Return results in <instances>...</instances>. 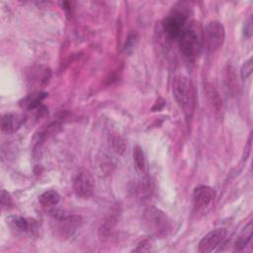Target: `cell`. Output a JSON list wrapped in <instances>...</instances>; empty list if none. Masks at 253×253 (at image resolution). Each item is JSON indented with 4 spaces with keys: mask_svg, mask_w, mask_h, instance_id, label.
I'll use <instances>...</instances> for the list:
<instances>
[{
    "mask_svg": "<svg viewBox=\"0 0 253 253\" xmlns=\"http://www.w3.org/2000/svg\"><path fill=\"white\" fill-rule=\"evenodd\" d=\"M132 157H133V164H134L136 171L141 175L145 174L146 173L145 155H144L143 149L139 145H135L133 147Z\"/></svg>",
    "mask_w": 253,
    "mask_h": 253,
    "instance_id": "17",
    "label": "cell"
},
{
    "mask_svg": "<svg viewBox=\"0 0 253 253\" xmlns=\"http://www.w3.org/2000/svg\"><path fill=\"white\" fill-rule=\"evenodd\" d=\"M27 117L22 114L6 113L1 119V130L5 133H13L17 131L26 122Z\"/></svg>",
    "mask_w": 253,
    "mask_h": 253,
    "instance_id": "10",
    "label": "cell"
},
{
    "mask_svg": "<svg viewBox=\"0 0 253 253\" xmlns=\"http://www.w3.org/2000/svg\"><path fill=\"white\" fill-rule=\"evenodd\" d=\"M205 94L208 100V104L211 106V108L215 113H220L222 110V99L216 88L212 84L209 83L206 85Z\"/></svg>",
    "mask_w": 253,
    "mask_h": 253,
    "instance_id": "14",
    "label": "cell"
},
{
    "mask_svg": "<svg viewBox=\"0 0 253 253\" xmlns=\"http://www.w3.org/2000/svg\"><path fill=\"white\" fill-rule=\"evenodd\" d=\"M223 82L227 92L231 96H238L240 93V84L236 70L231 65H226L223 69Z\"/></svg>",
    "mask_w": 253,
    "mask_h": 253,
    "instance_id": "12",
    "label": "cell"
},
{
    "mask_svg": "<svg viewBox=\"0 0 253 253\" xmlns=\"http://www.w3.org/2000/svg\"><path fill=\"white\" fill-rule=\"evenodd\" d=\"M252 31H253V28H252V18L249 17L247 19V21L245 22L244 24V29H243V34L246 38H251L252 36Z\"/></svg>",
    "mask_w": 253,
    "mask_h": 253,
    "instance_id": "22",
    "label": "cell"
},
{
    "mask_svg": "<svg viewBox=\"0 0 253 253\" xmlns=\"http://www.w3.org/2000/svg\"><path fill=\"white\" fill-rule=\"evenodd\" d=\"M11 224L18 231H21L24 233L34 232L38 228L37 220H35L33 218H29V217H23V216L13 217L11 219Z\"/></svg>",
    "mask_w": 253,
    "mask_h": 253,
    "instance_id": "15",
    "label": "cell"
},
{
    "mask_svg": "<svg viewBox=\"0 0 253 253\" xmlns=\"http://www.w3.org/2000/svg\"><path fill=\"white\" fill-rule=\"evenodd\" d=\"M227 230L223 227L215 228L208 232L199 243V252L208 253L213 251L226 237Z\"/></svg>",
    "mask_w": 253,
    "mask_h": 253,
    "instance_id": "8",
    "label": "cell"
},
{
    "mask_svg": "<svg viewBox=\"0 0 253 253\" xmlns=\"http://www.w3.org/2000/svg\"><path fill=\"white\" fill-rule=\"evenodd\" d=\"M142 221L146 230L157 237H165L172 230V223L167 214L154 207L144 210Z\"/></svg>",
    "mask_w": 253,
    "mask_h": 253,
    "instance_id": "3",
    "label": "cell"
},
{
    "mask_svg": "<svg viewBox=\"0 0 253 253\" xmlns=\"http://www.w3.org/2000/svg\"><path fill=\"white\" fill-rule=\"evenodd\" d=\"M150 243L148 242V240H141L138 244H137V248L134 249V251H148L150 250Z\"/></svg>",
    "mask_w": 253,
    "mask_h": 253,
    "instance_id": "23",
    "label": "cell"
},
{
    "mask_svg": "<svg viewBox=\"0 0 253 253\" xmlns=\"http://www.w3.org/2000/svg\"><path fill=\"white\" fill-rule=\"evenodd\" d=\"M187 14L184 9H173V11L163 20L162 29L166 36L172 40L179 39L186 27Z\"/></svg>",
    "mask_w": 253,
    "mask_h": 253,
    "instance_id": "6",
    "label": "cell"
},
{
    "mask_svg": "<svg viewBox=\"0 0 253 253\" xmlns=\"http://www.w3.org/2000/svg\"><path fill=\"white\" fill-rule=\"evenodd\" d=\"M1 205L4 210H10L14 208L13 199L10 196V194L5 190L1 191Z\"/></svg>",
    "mask_w": 253,
    "mask_h": 253,
    "instance_id": "20",
    "label": "cell"
},
{
    "mask_svg": "<svg viewBox=\"0 0 253 253\" xmlns=\"http://www.w3.org/2000/svg\"><path fill=\"white\" fill-rule=\"evenodd\" d=\"M94 179L87 171L78 172L73 179V190L77 197L81 199H88L94 192Z\"/></svg>",
    "mask_w": 253,
    "mask_h": 253,
    "instance_id": "7",
    "label": "cell"
},
{
    "mask_svg": "<svg viewBox=\"0 0 253 253\" xmlns=\"http://www.w3.org/2000/svg\"><path fill=\"white\" fill-rule=\"evenodd\" d=\"M47 94L42 90H34L19 101V105L24 110H35L39 108Z\"/></svg>",
    "mask_w": 253,
    "mask_h": 253,
    "instance_id": "13",
    "label": "cell"
},
{
    "mask_svg": "<svg viewBox=\"0 0 253 253\" xmlns=\"http://www.w3.org/2000/svg\"><path fill=\"white\" fill-rule=\"evenodd\" d=\"M60 196L54 190H46L40 197L39 202L44 208H51L59 203Z\"/></svg>",
    "mask_w": 253,
    "mask_h": 253,
    "instance_id": "18",
    "label": "cell"
},
{
    "mask_svg": "<svg viewBox=\"0 0 253 253\" xmlns=\"http://www.w3.org/2000/svg\"><path fill=\"white\" fill-rule=\"evenodd\" d=\"M252 221H249L245 227L242 229V231L240 232V234L238 235V237L235 240L234 243V247L235 250L237 251H241L242 249H244L247 244L249 243V241L251 240L252 237Z\"/></svg>",
    "mask_w": 253,
    "mask_h": 253,
    "instance_id": "16",
    "label": "cell"
},
{
    "mask_svg": "<svg viewBox=\"0 0 253 253\" xmlns=\"http://www.w3.org/2000/svg\"><path fill=\"white\" fill-rule=\"evenodd\" d=\"M252 69H253V63H252V58L250 57L247 61H245L243 63V65L241 66V69H240V75H241V78L243 80L247 79L251 74H252Z\"/></svg>",
    "mask_w": 253,
    "mask_h": 253,
    "instance_id": "21",
    "label": "cell"
},
{
    "mask_svg": "<svg viewBox=\"0 0 253 253\" xmlns=\"http://www.w3.org/2000/svg\"><path fill=\"white\" fill-rule=\"evenodd\" d=\"M172 92L175 101L186 116H191L195 106V91L191 80L185 75H177L173 79Z\"/></svg>",
    "mask_w": 253,
    "mask_h": 253,
    "instance_id": "2",
    "label": "cell"
},
{
    "mask_svg": "<svg viewBox=\"0 0 253 253\" xmlns=\"http://www.w3.org/2000/svg\"><path fill=\"white\" fill-rule=\"evenodd\" d=\"M138 42V35L137 33L133 32V33H130L126 41V43H125V50L126 52H130L136 45Z\"/></svg>",
    "mask_w": 253,
    "mask_h": 253,
    "instance_id": "19",
    "label": "cell"
},
{
    "mask_svg": "<svg viewBox=\"0 0 253 253\" xmlns=\"http://www.w3.org/2000/svg\"><path fill=\"white\" fill-rule=\"evenodd\" d=\"M215 196L214 190L210 186L201 185L194 190L193 201L194 206L198 210H203L209 207L213 201Z\"/></svg>",
    "mask_w": 253,
    "mask_h": 253,
    "instance_id": "9",
    "label": "cell"
},
{
    "mask_svg": "<svg viewBox=\"0 0 253 253\" xmlns=\"http://www.w3.org/2000/svg\"><path fill=\"white\" fill-rule=\"evenodd\" d=\"M55 223L54 230L61 238H68L73 235L81 224V217L74 214H66L60 211H52Z\"/></svg>",
    "mask_w": 253,
    "mask_h": 253,
    "instance_id": "4",
    "label": "cell"
},
{
    "mask_svg": "<svg viewBox=\"0 0 253 253\" xmlns=\"http://www.w3.org/2000/svg\"><path fill=\"white\" fill-rule=\"evenodd\" d=\"M178 40L181 53L188 59L195 58L204 44V33L200 23L193 21L186 25Z\"/></svg>",
    "mask_w": 253,
    "mask_h": 253,
    "instance_id": "1",
    "label": "cell"
},
{
    "mask_svg": "<svg viewBox=\"0 0 253 253\" xmlns=\"http://www.w3.org/2000/svg\"><path fill=\"white\" fill-rule=\"evenodd\" d=\"M204 33V43L209 51H215L218 49L225 39V30L223 25L216 20L209 22L205 29Z\"/></svg>",
    "mask_w": 253,
    "mask_h": 253,
    "instance_id": "5",
    "label": "cell"
},
{
    "mask_svg": "<svg viewBox=\"0 0 253 253\" xmlns=\"http://www.w3.org/2000/svg\"><path fill=\"white\" fill-rule=\"evenodd\" d=\"M50 78V69L45 66H33L27 71V80L32 86H44Z\"/></svg>",
    "mask_w": 253,
    "mask_h": 253,
    "instance_id": "11",
    "label": "cell"
}]
</instances>
